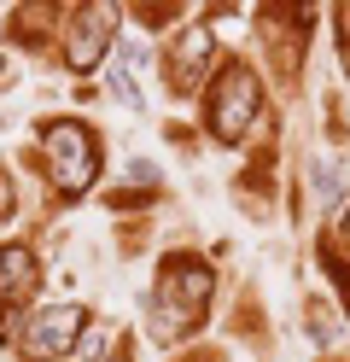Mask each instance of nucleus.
Wrapping results in <instances>:
<instances>
[{
    "label": "nucleus",
    "instance_id": "obj_1",
    "mask_svg": "<svg viewBox=\"0 0 350 362\" xmlns=\"http://www.w3.org/2000/svg\"><path fill=\"white\" fill-rule=\"evenodd\" d=\"M41 146H47V175H53V187L64 199H76L93 187V170H100V146H93V134L76 123V117H59L41 129Z\"/></svg>",
    "mask_w": 350,
    "mask_h": 362
},
{
    "label": "nucleus",
    "instance_id": "obj_2",
    "mask_svg": "<svg viewBox=\"0 0 350 362\" xmlns=\"http://www.w3.org/2000/svg\"><path fill=\"white\" fill-rule=\"evenodd\" d=\"M210 269L204 263H163V275H158V292H152V304H158V333H181V327H193L204 304H210Z\"/></svg>",
    "mask_w": 350,
    "mask_h": 362
},
{
    "label": "nucleus",
    "instance_id": "obj_3",
    "mask_svg": "<svg viewBox=\"0 0 350 362\" xmlns=\"http://www.w3.org/2000/svg\"><path fill=\"white\" fill-rule=\"evenodd\" d=\"M257 105H263V88L245 64H228L210 88V134L216 141H245L251 123H257Z\"/></svg>",
    "mask_w": 350,
    "mask_h": 362
},
{
    "label": "nucleus",
    "instance_id": "obj_4",
    "mask_svg": "<svg viewBox=\"0 0 350 362\" xmlns=\"http://www.w3.org/2000/svg\"><path fill=\"white\" fill-rule=\"evenodd\" d=\"M82 322H88L82 304H47V310H35L30 327H23V362L64 356V351L82 339Z\"/></svg>",
    "mask_w": 350,
    "mask_h": 362
},
{
    "label": "nucleus",
    "instance_id": "obj_5",
    "mask_svg": "<svg viewBox=\"0 0 350 362\" xmlns=\"http://www.w3.org/2000/svg\"><path fill=\"white\" fill-rule=\"evenodd\" d=\"M111 6H82L76 12V30H70V47H64V59H70V71H93V64L105 59V47H111Z\"/></svg>",
    "mask_w": 350,
    "mask_h": 362
},
{
    "label": "nucleus",
    "instance_id": "obj_6",
    "mask_svg": "<svg viewBox=\"0 0 350 362\" xmlns=\"http://www.w3.org/2000/svg\"><path fill=\"white\" fill-rule=\"evenodd\" d=\"M204 64H210V30L193 24V30L170 47V82L181 88V94H193V88L204 82Z\"/></svg>",
    "mask_w": 350,
    "mask_h": 362
},
{
    "label": "nucleus",
    "instance_id": "obj_7",
    "mask_svg": "<svg viewBox=\"0 0 350 362\" xmlns=\"http://www.w3.org/2000/svg\"><path fill=\"white\" fill-rule=\"evenodd\" d=\"M35 286V257L23 245H0V292H30Z\"/></svg>",
    "mask_w": 350,
    "mask_h": 362
},
{
    "label": "nucleus",
    "instance_id": "obj_8",
    "mask_svg": "<svg viewBox=\"0 0 350 362\" xmlns=\"http://www.w3.org/2000/svg\"><path fill=\"white\" fill-rule=\"evenodd\" d=\"M321 263H327V281L339 286V298H344V315H350V263H344L339 252H327V245H321Z\"/></svg>",
    "mask_w": 350,
    "mask_h": 362
},
{
    "label": "nucleus",
    "instance_id": "obj_9",
    "mask_svg": "<svg viewBox=\"0 0 350 362\" xmlns=\"http://www.w3.org/2000/svg\"><path fill=\"white\" fill-rule=\"evenodd\" d=\"M6 211H12V181L0 175V216H6Z\"/></svg>",
    "mask_w": 350,
    "mask_h": 362
},
{
    "label": "nucleus",
    "instance_id": "obj_10",
    "mask_svg": "<svg viewBox=\"0 0 350 362\" xmlns=\"http://www.w3.org/2000/svg\"><path fill=\"white\" fill-rule=\"evenodd\" d=\"M339 35H344V53H350V12H339Z\"/></svg>",
    "mask_w": 350,
    "mask_h": 362
},
{
    "label": "nucleus",
    "instance_id": "obj_11",
    "mask_svg": "<svg viewBox=\"0 0 350 362\" xmlns=\"http://www.w3.org/2000/svg\"><path fill=\"white\" fill-rule=\"evenodd\" d=\"M344 234H350V216H344Z\"/></svg>",
    "mask_w": 350,
    "mask_h": 362
},
{
    "label": "nucleus",
    "instance_id": "obj_12",
    "mask_svg": "<svg viewBox=\"0 0 350 362\" xmlns=\"http://www.w3.org/2000/svg\"><path fill=\"white\" fill-rule=\"evenodd\" d=\"M111 362H129V356H111Z\"/></svg>",
    "mask_w": 350,
    "mask_h": 362
},
{
    "label": "nucleus",
    "instance_id": "obj_13",
    "mask_svg": "<svg viewBox=\"0 0 350 362\" xmlns=\"http://www.w3.org/2000/svg\"><path fill=\"white\" fill-rule=\"evenodd\" d=\"M0 71H6V59H0Z\"/></svg>",
    "mask_w": 350,
    "mask_h": 362
}]
</instances>
